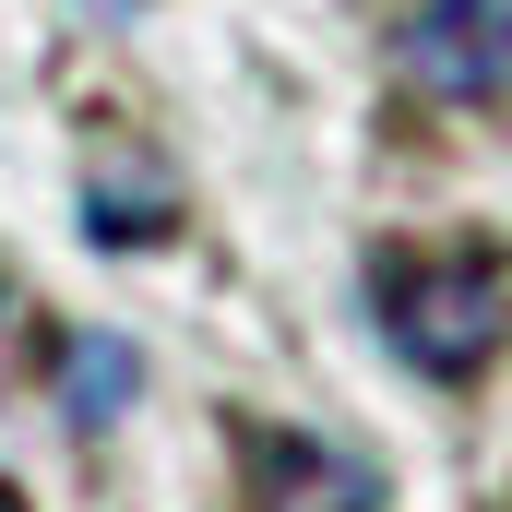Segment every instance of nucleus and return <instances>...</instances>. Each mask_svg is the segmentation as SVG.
Here are the masks:
<instances>
[{
	"mask_svg": "<svg viewBox=\"0 0 512 512\" xmlns=\"http://www.w3.org/2000/svg\"><path fill=\"white\" fill-rule=\"evenodd\" d=\"M370 298H382L393 358L429 370V382H477V370L501 358V334H512L501 262L465 251V239H453V251H382V262H370Z\"/></svg>",
	"mask_w": 512,
	"mask_h": 512,
	"instance_id": "obj_1",
	"label": "nucleus"
},
{
	"mask_svg": "<svg viewBox=\"0 0 512 512\" xmlns=\"http://www.w3.org/2000/svg\"><path fill=\"white\" fill-rule=\"evenodd\" d=\"M393 60H405L417 96H453V108L501 96L512 84V0H417L393 24Z\"/></svg>",
	"mask_w": 512,
	"mask_h": 512,
	"instance_id": "obj_2",
	"label": "nucleus"
},
{
	"mask_svg": "<svg viewBox=\"0 0 512 512\" xmlns=\"http://www.w3.org/2000/svg\"><path fill=\"white\" fill-rule=\"evenodd\" d=\"M227 441H239L251 512H382V477L346 441H322V429H262V417H239Z\"/></svg>",
	"mask_w": 512,
	"mask_h": 512,
	"instance_id": "obj_3",
	"label": "nucleus"
},
{
	"mask_svg": "<svg viewBox=\"0 0 512 512\" xmlns=\"http://www.w3.org/2000/svg\"><path fill=\"white\" fill-rule=\"evenodd\" d=\"M131 382H143L131 334H72V346H60V417H72L84 441H96V429L131 405Z\"/></svg>",
	"mask_w": 512,
	"mask_h": 512,
	"instance_id": "obj_4",
	"label": "nucleus"
},
{
	"mask_svg": "<svg viewBox=\"0 0 512 512\" xmlns=\"http://www.w3.org/2000/svg\"><path fill=\"white\" fill-rule=\"evenodd\" d=\"M12 346H24V286L0 274V382H12Z\"/></svg>",
	"mask_w": 512,
	"mask_h": 512,
	"instance_id": "obj_5",
	"label": "nucleus"
},
{
	"mask_svg": "<svg viewBox=\"0 0 512 512\" xmlns=\"http://www.w3.org/2000/svg\"><path fill=\"white\" fill-rule=\"evenodd\" d=\"M0 512H24V501H12V489H0Z\"/></svg>",
	"mask_w": 512,
	"mask_h": 512,
	"instance_id": "obj_6",
	"label": "nucleus"
},
{
	"mask_svg": "<svg viewBox=\"0 0 512 512\" xmlns=\"http://www.w3.org/2000/svg\"><path fill=\"white\" fill-rule=\"evenodd\" d=\"M501 512H512V501H501Z\"/></svg>",
	"mask_w": 512,
	"mask_h": 512,
	"instance_id": "obj_7",
	"label": "nucleus"
}]
</instances>
